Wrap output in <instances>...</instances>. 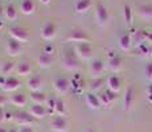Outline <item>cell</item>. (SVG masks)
Returning <instances> with one entry per match:
<instances>
[{"label":"cell","instance_id":"2","mask_svg":"<svg viewBox=\"0 0 152 132\" xmlns=\"http://www.w3.org/2000/svg\"><path fill=\"white\" fill-rule=\"evenodd\" d=\"M8 33H10L11 39L19 41L20 44H24V42H27V41L29 40L28 31L25 28H23V26H20V25L11 26V28L8 29Z\"/></svg>","mask_w":152,"mask_h":132},{"label":"cell","instance_id":"11","mask_svg":"<svg viewBox=\"0 0 152 132\" xmlns=\"http://www.w3.org/2000/svg\"><path fill=\"white\" fill-rule=\"evenodd\" d=\"M5 52H7V54L12 58L19 57V55L23 53V46L19 41L10 39L7 41V45H5Z\"/></svg>","mask_w":152,"mask_h":132},{"label":"cell","instance_id":"28","mask_svg":"<svg viewBox=\"0 0 152 132\" xmlns=\"http://www.w3.org/2000/svg\"><path fill=\"white\" fill-rule=\"evenodd\" d=\"M29 99L33 102V104H44L46 103V95L42 91H36L29 94Z\"/></svg>","mask_w":152,"mask_h":132},{"label":"cell","instance_id":"23","mask_svg":"<svg viewBox=\"0 0 152 132\" xmlns=\"http://www.w3.org/2000/svg\"><path fill=\"white\" fill-rule=\"evenodd\" d=\"M107 66L113 73H118L122 70L123 67V61L119 55H114V57H110L109 61H107Z\"/></svg>","mask_w":152,"mask_h":132},{"label":"cell","instance_id":"19","mask_svg":"<svg viewBox=\"0 0 152 132\" xmlns=\"http://www.w3.org/2000/svg\"><path fill=\"white\" fill-rule=\"evenodd\" d=\"M106 85H107V90H110V91H113L115 94H118L122 89V82L118 75H110V77L107 78Z\"/></svg>","mask_w":152,"mask_h":132},{"label":"cell","instance_id":"47","mask_svg":"<svg viewBox=\"0 0 152 132\" xmlns=\"http://www.w3.org/2000/svg\"><path fill=\"white\" fill-rule=\"evenodd\" d=\"M1 26H3V23H1V20H0V31H1Z\"/></svg>","mask_w":152,"mask_h":132},{"label":"cell","instance_id":"36","mask_svg":"<svg viewBox=\"0 0 152 132\" xmlns=\"http://www.w3.org/2000/svg\"><path fill=\"white\" fill-rule=\"evenodd\" d=\"M11 120H15V116L11 111H5L4 114V122H11Z\"/></svg>","mask_w":152,"mask_h":132},{"label":"cell","instance_id":"39","mask_svg":"<svg viewBox=\"0 0 152 132\" xmlns=\"http://www.w3.org/2000/svg\"><path fill=\"white\" fill-rule=\"evenodd\" d=\"M7 102H8V99L5 98L4 95H1V94H0V108H3V107H4Z\"/></svg>","mask_w":152,"mask_h":132},{"label":"cell","instance_id":"4","mask_svg":"<svg viewBox=\"0 0 152 132\" xmlns=\"http://www.w3.org/2000/svg\"><path fill=\"white\" fill-rule=\"evenodd\" d=\"M134 104H135V87L130 85L127 86L123 95V110L126 112H130L134 108Z\"/></svg>","mask_w":152,"mask_h":132},{"label":"cell","instance_id":"46","mask_svg":"<svg viewBox=\"0 0 152 132\" xmlns=\"http://www.w3.org/2000/svg\"><path fill=\"white\" fill-rule=\"evenodd\" d=\"M85 132H95L94 130H87V131H85Z\"/></svg>","mask_w":152,"mask_h":132},{"label":"cell","instance_id":"15","mask_svg":"<svg viewBox=\"0 0 152 132\" xmlns=\"http://www.w3.org/2000/svg\"><path fill=\"white\" fill-rule=\"evenodd\" d=\"M41 87H42V78L39 74H34L32 77H29V79L27 81V89L31 93L40 91Z\"/></svg>","mask_w":152,"mask_h":132},{"label":"cell","instance_id":"26","mask_svg":"<svg viewBox=\"0 0 152 132\" xmlns=\"http://www.w3.org/2000/svg\"><path fill=\"white\" fill-rule=\"evenodd\" d=\"M118 45L119 48L123 52H128L131 49V45H132V40H131V34L130 33H124L122 34L118 39Z\"/></svg>","mask_w":152,"mask_h":132},{"label":"cell","instance_id":"17","mask_svg":"<svg viewBox=\"0 0 152 132\" xmlns=\"http://www.w3.org/2000/svg\"><path fill=\"white\" fill-rule=\"evenodd\" d=\"M8 102H10L12 106H15V107L17 108H23L25 107L28 103V98L24 95L23 93H16L13 94V95L10 96V99H8Z\"/></svg>","mask_w":152,"mask_h":132},{"label":"cell","instance_id":"31","mask_svg":"<svg viewBox=\"0 0 152 132\" xmlns=\"http://www.w3.org/2000/svg\"><path fill=\"white\" fill-rule=\"evenodd\" d=\"M54 114L60 116H65L66 115V103L62 101L61 98L56 99V107H54Z\"/></svg>","mask_w":152,"mask_h":132},{"label":"cell","instance_id":"33","mask_svg":"<svg viewBox=\"0 0 152 132\" xmlns=\"http://www.w3.org/2000/svg\"><path fill=\"white\" fill-rule=\"evenodd\" d=\"M42 53H45V54H48V55H53L54 53H56V48L52 44H45V45L42 46Z\"/></svg>","mask_w":152,"mask_h":132},{"label":"cell","instance_id":"37","mask_svg":"<svg viewBox=\"0 0 152 132\" xmlns=\"http://www.w3.org/2000/svg\"><path fill=\"white\" fill-rule=\"evenodd\" d=\"M17 132H34L33 128L31 125H24V127H19L17 128Z\"/></svg>","mask_w":152,"mask_h":132},{"label":"cell","instance_id":"40","mask_svg":"<svg viewBox=\"0 0 152 132\" xmlns=\"http://www.w3.org/2000/svg\"><path fill=\"white\" fill-rule=\"evenodd\" d=\"M144 41H147L148 44H152V32H148V33H145Z\"/></svg>","mask_w":152,"mask_h":132},{"label":"cell","instance_id":"38","mask_svg":"<svg viewBox=\"0 0 152 132\" xmlns=\"http://www.w3.org/2000/svg\"><path fill=\"white\" fill-rule=\"evenodd\" d=\"M147 98L150 102H152V83L148 85V87H147Z\"/></svg>","mask_w":152,"mask_h":132},{"label":"cell","instance_id":"25","mask_svg":"<svg viewBox=\"0 0 152 132\" xmlns=\"http://www.w3.org/2000/svg\"><path fill=\"white\" fill-rule=\"evenodd\" d=\"M116 99V94L110 91V90H106L99 95V101H101V104L104 106V107H109V106L113 103L114 101Z\"/></svg>","mask_w":152,"mask_h":132},{"label":"cell","instance_id":"45","mask_svg":"<svg viewBox=\"0 0 152 132\" xmlns=\"http://www.w3.org/2000/svg\"><path fill=\"white\" fill-rule=\"evenodd\" d=\"M8 132H17V130H8Z\"/></svg>","mask_w":152,"mask_h":132},{"label":"cell","instance_id":"16","mask_svg":"<svg viewBox=\"0 0 152 132\" xmlns=\"http://www.w3.org/2000/svg\"><path fill=\"white\" fill-rule=\"evenodd\" d=\"M19 11L23 15H33L36 12V3L34 0H20Z\"/></svg>","mask_w":152,"mask_h":132},{"label":"cell","instance_id":"43","mask_svg":"<svg viewBox=\"0 0 152 132\" xmlns=\"http://www.w3.org/2000/svg\"><path fill=\"white\" fill-rule=\"evenodd\" d=\"M41 4H44V5H48V4H50V1L52 0H39Z\"/></svg>","mask_w":152,"mask_h":132},{"label":"cell","instance_id":"3","mask_svg":"<svg viewBox=\"0 0 152 132\" xmlns=\"http://www.w3.org/2000/svg\"><path fill=\"white\" fill-rule=\"evenodd\" d=\"M74 52L80 60H90L93 57V46L90 42H82L75 44Z\"/></svg>","mask_w":152,"mask_h":132},{"label":"cell","instance_id":"21","mask_svg":"<svg viewBox=\"0 0 152 132\" xmlns=\"http://www.w3.org/2000/svg\"><path fill=\"white\" fill-rule=\"evenodd\" d=\"M93 7L91 0H77L74 3V11L77 13H87Z\"/></svg>","mask_w":152,"mask_h":132},{"label":"cell","instance_id":"13","mask_svg":"<svg viewBox=\"0 0 152 132\" xmlns=\"http://www.w3.org/2000/svg\"><path fill=\"white\" fill-rule=\"evenodd\" d=\"M28 114L33 119H44L48 114V110L44 104H33L28 108Z\"/></svg>","mask_w":152,"mask_h":132},{"label":"cell","instance_id":"1","mask_svg":"<svg viewBox=\"0 0 152 132\" xmlns=\"http://www.w3.org/2000/svg\"><path fill=\"white\" fill-rule=\"evenodd\" d=\"M65 41L66 42H77V44L90 42V36L83 29H73L68 36L65 37Z\"/></svg>","mask_w":152,"mask_h":132},{"label":"cell","instance_id":"35","mask_svg":"<svg viewBox=\"0 0 152 132\" xmlns=\"http://www.w3.org/2000/svg\"><path fill=\"white\" fill-rule=\"evenodd\" d=\"M144 74H145V77H147L148 79H151V81H152V62H150V63H147V65H145Z\"/></svg>","mask_w":152,"mask_h":132},{"label":"cell","instance_id":"24","mask_svg":"<svg viewBox=\"0 0 152 132\" xmlns=\"http://www.w3.org/2000/svg\"><path fill=\"white\" fill-rule=\"evenodd\" d=\"M19 17V9L13 4H8L4 7V19L8 21H16Z\"/></svg>","mask_w":152,"mask_h":132},{"label":"cell","instance_id":"8","mask_svg":"<svg viewBox=\"0 0 152 132\" xmlns=\"http://www.w3.org/2000/svg\"><path fill=\"white\" fill-rule=\"evenodd\" d=\"M52 86H53V90L57 94H60V95H65L70 89V81L65 77H58L53 81Z\"/></svg>","mask_w":152,"mask_h":132},{"label":"cell","instance_id":"9","mask_svg":"<svg viewBox=\"0 0 152 132\" xmlns=\"http://www.w3.org/2000/svg\"><path fill=\"white\" fill-rule=\"evenodd\" d=\"M103 71H104V62H103V60H101V58H95V60H93L91 62H90V65H89V74L91 75L93 78L102 77Z\"/></svg>","mask_w":152,"mask_h":132},{"label":"cell","instance_id":"44","mask_svg":"<svg viewBox=\"0 0 152 132\" xmlns=\"http://www.w3.org/2000/svg\"><path fill=\"white\" fill-rule=\"evenodd\" d=\"M0 132H8V130H5V128H3V127H0Z\"/></svg>","mask_w":152,"mask_h":132},{"label":"cell","instance_id":"12","mask_svg":"<svg viewBox=\"0 0 152 132\" xmlns=\"http://www.w3.org/2000/svg\"><path fill=\"white\" fill-rule=\"evenodd\" d=\"M20 86H21L20 79L17 77H11L10 75V77H5V82L1 89L7 93H13V91H16V90H19Z\"/></svg>","mask_w":152,"mask_h":132},{"label":"cell","instance_id":"22","mask_svg":"<svg viewBox=\"0 0 152 132\" xmlns=\"http://www.w3.org/2000/svg\"><path fill=\"white\" fill-rule=\"evenodd\" d=\"M54 63V58L53 55H48L45 53H40L39 57H37V65H39L41 69H48Z\"/></svg>","mask_w":152,"mask_h":132},{"label":"cell","instance_id":"6","mask_svg":"<svg viewBox=\"0 0 152 132\" xmlns=\"http://www.w3.org/2000/svg\"><path fill=\"white\" fill-rule=\"evenodd\" d=\"M49 125H50V130L54 132H65L68 130V120L65 116L54 115L49 122Z\"/></svg>","mask_w":152,"mask_h":132},{"label":"cell","instance_id":"32","mask_svg":"<svg viewBox=\"0 0 152 132\" xmlns=\"http://www.w3.org/2000/svg\"><path fill=\"white\" fill-rule=\"evenodd\" d=\"M102 87H103V78L102 77L91 79V82H90V90H91V93L101 91Z\"/></svg>","mask_w":152,"mask_h":132},{"label":"cell","instance_id":"10","mask_svg":"<svg viewBox=\"0 0 152 132\" xmlns=\"http://www.w3.org/2000/svg\"><path fill=\"white\" fill-rule=\"evenodd\" d=\"M40 34H41V37L46 41L53 40L56 37V34H57V26H56L53 21H46L45 24L41 26Z\"/></svg>","mask_w":152,"mask_h":132},{"label":"cell","instance_id":"7","mask_svg":"<svg viewBox=\"0 0 152 132\" xmlns=\"http://www.w3.org/2000/svg\"><path fill=\"white\" fill-rule=\"evenodd\" d=\"M61 66H62V69L68 70V71H77L78 69H80V61H78V57L77 55H65V57L62 58V61H61Z\"/></svg>","mask_w":152,"mask_h":132},{"label":"cell","instance_id":"41","mask_svg":"<svg viewBox=\"0 0 152 132\" xmlns=\"http://www.w3.org/2000/svg\"><path fill=\"white\" fill-rule=\"evenodd\" d=\"M4 114H5V111L3 108H0V123L4 122Z\"/></svg>","mask_w":152,"mask_h":132},{"label":"cell","instance_id":"34","mask_svg":"<svg viewBox=\"0 0 152 132\" xmlns=\"http://www.w3.org/2000/svg\"><path fill=\"white\" fill-rule=\"evenodd\" d=\"M56 99H57V98H50V99H46V110H49L52 114L54 112V107H56Z\"/></svg>","mask_w":152,"mask_h":132},{"label":"cell","instance_id":"20","mask_svg":"<svg viewBox=\"0 0 152 132\" xmlns=\"http://www.w3.org/2000/svg\"><path fill=\"white\" fill-rule=\"evenodd\" d=\"M85 101H86V104L89 106V108H91V110H99L102 107L101 101H99V95H97L95 93L90 91L89 94H86Z\"/></svg>","mask_w":152,"mask_h":132},{"label":"cell","instance_id":"5","mask_svg":"<svg viewBox=\"0 0 152 132\" xmlns=\"http://www.w3.org/2000/svg\"><path fill=\"white\" fill-rule=\"evenodd\" d=\"M109 19H110V13L107 11V8L102 3H97V5H95V20H97V24L99 26L106 25L109 23Z\"/></svg>","mask_w":152,"mask_h":132},{"label":"cell","instance_id":"18","mask_svg":"<svg viewBox=\"0 0 152 132\" xmlns=\"http://www.w3.org/2000/svg\"><path fill=\"white\" fill-rule=\"evenodd\" d=\"M15 122L19 127H24V125H32L34 119L28 112H17L15 115Z\"/></svg>","mask_w":152,"mask_h":132},{"label":"cell","instance_id":"27","mask_svg":"<svg viewBox=\"0 0 152 132\" xmlns=\"http://www.w3.org/2000/svg\"><path fill=\"white\" fill-rule=\"evenodd\" d=\"M16 66H17V63L15 62V61H12V60L4 61V62L1 63V66H0V74L5 77V75L13 73L15 70H16Z\"/></svg>","mask_w":152,"mask_h":132},{"label":"cell","instance_id":"42","mask_svg":"<svg viewBox=\"0 0 152 132\" xmlns=\"http://www.w3.org/2000/svg\"><path fill=\"white\" fill-rule=\"evenodd\" d=\"M1 17H4V7L0 4V19H1Z\"/></svg>","mask_w":152,"mask_h":132},{"label":"cell","instance_id":"14","mask_svg":"<svg viewBox=\"0 0 152 132\" xmlns=\"http://www.w3.org/2000/svg\"><path fill=\"white\" fill-rule=\"evenodd\" d=\"M15 71H16L17 77H28V75L32 74V71H33L32 62L31 61H21V62L17 63Z\"/></svg>","mask_w":152,"mask_h":132},{"label":"cell","instance_id":"29","mask_svg":"<svg viewBox=\"0 0 152 132\" xmlns=\"http://www.w3.org/2000/svg\"><path fill=\"white\" fill-rule=\"evenodd\" d=\"M138 13L143 19L152 20V5H140L138 8Z\"/></svg>","mask_w":152,"mask_h":132},{"label":"cell","instance_id":"30","mask_svg":"<svg viewBox=\"0 0 152 132\" xmlns=\"http://www.w3.org/2000/svg\"><path fill=\"white\" fill-rule=\"evenodd\" d=\"M123 19H124V23L127 24V26L132 25L134 12H132V8H131L130 5H127V4L123 7Z\"/></svg>","mask_w":152,"mask_h":132}]
</instances>
